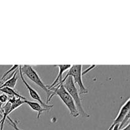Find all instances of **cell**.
<instances>
[{
	"label": "cell",
	"mask_w": 130,
	"mask_h": 130,
	"mask_svg": "<svg viewBox=\"0 0 130 130\" xmlns=\"http://www.w3.org/2000/svg\"><path fill=\"white\" fill-rule=\"evenodd\" d=\"M119 130H130V124H129V123L128 124H127V125L126 126L124 127V128H123V129H119Z\"/></svg>",
	"instance_id": "obj_14"
},
{
	"label": "cell",
	"mask_w": 130,
	"mask_h": 130,
	"mask_svg": "<svg viewBox=\"0 0 130 130\" xmlns=\"http://www.w3.org/2000/svg\"><path fill=\"white\" fill-rule=\"evenodd\" d=\"M129 102L130 99H128V100L126 101L125 103L122 105L121 108L117 117L116 118L115 120L113 121L112 124L110 125V126L109 127V128L107 130H112L117 124L120 125V124L122 123V121H123L124 118H125L126 116L127 115V114L129 112Z\"/></svg>",
	"instance_id": "obj_6"
},
{
	"label": "cell",
	"mask_w": 130,
	"mask_h": 130,
	"mask_svg": "<svg viewBox=\"0 0 130 130\" xmlns=\"http://www.w3.org/2000/svg\"><path fill=\"white\" fill-rule=\"evenodd\" d=\"M19 66H18V65H15V66H13L12 67H11V69H10V70H9V71H8L7 72H6V73L5 74L3 75V77H2V79H3L4 78H5V77H6V76H7L8 74L9 73H10V72H11V71H15V69H19Z\"/></svg>",
	"instance_id": "obj_13"
},
{
	"label": "cell",
	"mask_w": 130,
	"mask_h": 130,
	"mask_svg": "<svg viewBox=\"0 0 130 130\" xmlns=\"http://www.w3.org/2000/svg\"><path fill=\"white\" fill-rule=\"evenodd\" d=\"M9 100L8 96H7L5 94H1L0 95V103H1L2 104H6Z\"/></svg>",
	"instance_id": "obj_11"
},
{
	"label": "cell",
	"mask_w": 130,
	"mask_h": 130,
	"mask_svg": "<svg viewBox=\"0 0 130 130\" xmlns=\"http://www.w3.org/2000/svg\"><path fill=\"white\" fill-rule=\"evenodd\" d=\"M19 74H20V77H21L22 81H23V83H24V84L25 85V86H26L27 90L29 91V95H30V97H31L33 100H36V101L38 102L39 103V104H41V105L44 108L50 110V109H52V108L53 107V105H48V104H46V103H44V102L41 100L40 96H39V94L37 93V91H36L34 88H32L31 86H30V85L28 84V83L27 82L26 80H25V78H24V75H23L21 70H20V66H19Z\"/></svg>",
	"instance_id": "obj_5"
},
{
	"label": "cell",
	"mask_w": 130,
	"mask_h": 130,
	"mask_svg": "<svg viewBox=\"0 0 130 130\" xmlns=\"http://www.w3.org/2000/svg\"><path fill=\"white\" fill-rule=\"evenodd\" d=\"M82 65H73L67 71V74L64 77H63L62 81L59 83V85H62L64 81L67 79L68 77H71L73 79L74 84H77L79 88V94H87L88 93V90L85 88L82 79ZM53 90V89H52Z\"/></svg>",
	"instance_id": "obj_3"
},
{
	"label": "cell",
	"mask_w": 130,
	"mask_h": 130,
	"mask_svg": "<svg viewBox=\"0 0 130 130\" xmlns=\"http://www.w3.org/2000/svg\"><path fill=\"white\" fill-rule=\"evenodd\" d=\"M25 104H27L29 107H30V109L32 110H33L34 111H36L38 112V115H37V118L39 119V117H40L41 114L44 111H49V109H45V108L43 107L41 104H39V103L37 102H32V101H28V100H25L24 101Z\"/></svg>",
	"instance_id": "obj_8"
},
{
	"label": "cell",
	"mask_w": 130,
	"mask_h": 130,
	"mask_svg": "<svg viewBox=\"0 0 130 130\" xmlns=\"http://www.w3.org/2000/svg\"><path fill=\"white\" fill-rule=\"evenodd\" d=\"M20 68L22 72L23 75L24 74L25 76H26L30 81H32L34 83H35L36 85H38V86H39V87H40L42 90H44V91H45V93H46L47 95V102L46 104H48V99H50L51 95H52L53 91L50 90L49 89H48V86L44 85V83L42 81V80L41 79L39 75H38V73L36 72V71L31 66H29V65L20 66Z\"/></svg>",
	"instance_id": "obj_4"
},
{
	"label": "cell",
	"mask_w": 130,
	"mask_h": 130,
	"mask_svg": "<svg viewBox=\"0 0 130 130\" xmlns=\"http://www.w3.org/2000/svg\"><path fill=\"white\" fill-rule=\"evenodd\" d=\"M55 66L58 67V74L55 81L53 82V83L50 86H48V89L51 91H52V89L56 88L59 85V83L62 81V79H63V74L64 73L65 71L69 69L72 66L71 65H57V66Z\"/></svg>",
	"instance_id": "obj_7"
},
{
	"label": "cell",
	"mask_w": 130,
	"mask_h": 130,
	"mask_svg": "<svg viewBox=\"0 0 130 130\" xmlns=\"http://www.w3.org/2000/svg\"><path fill=\"white\" fill-rule=\"evenodd\" d=\"M119 124H117V125H116L112 130H119Z\"/></svg>",
	"instance_id": "obj_15"
},
{
	"label": "cell",
	"mask_w": 130,
	"mask_h": 130,
	"mask_svg": "<svg viewBox=\"0 0 130 130\" xmlns=\"http://www.w3.org/2000/svg\"><path fill=\"white\" fill-rule=\"evenodd\" d=\"M7 119H8V121H9L8 122H9V123H10V124H11V126H12L13 128L15 130H22V129H20V128H19V127L17 126V125L16 123H15V121H13L12 119H11V118H9V117H8Z\"/></svg>",
	"instance_id": "obj_12"
},
{
	"label": "cell",
	"mask_w": 130,
	"mask_h": 130,
	"mask_svg": "<svg viewBox=\"0 0 130 130\" xmlns=\"http://www.w3.org/2000/svg\"><path fill=\"white\" fill-rule=\"evenodd\" d=\"M62 85H63V87L66 89V91L68 92V93L71 95L72 99H73L77 110L79 113V115H81L84 118L90 117V115L83 109L82 103H81V98L79 96V92L76 88L72 77H67V79L64 81V83Z\"/></svg>",
	"instance_id": "obj_2"
},
{
	"label": "cell",
	"mask_w": 130,
	"mask_h": 130,
	"mask_svg": "<svg viewBox=\"0 0 130 130\" xmlns=\"http://www.w3.org/2000/svg\"><path fill=\"white\" fill-rule=\"evenodd\" d=\"M17 71H15V73H13V76H11L10 79H8L6 81H4V83L0 88L3 87H8L10 88L14 89L15 85H16L17 81L18 80L17 77Z\"/></svg>",
	"instance_id": "obj_10"
},
{
	"label": "cell",
	"mask_w": 130,
	"mask_h": 130,
	"mask_svg": "<svg viewBox=\"0 0 130 130\" xmlns=\"http://www.w3.org/2000/svg\"><path fill=\"white\" fill-rule=\"evenodd\" d=\"M52 91H53V93H52V95H51L50 99H48V103L54 95H57V96H59V98L63 102V104L66 105L69 111L70 115L72 116L74 118H77L79 116V113L77 110L73 99H72L71 95L68 93V92L66 91V90L63 87V85H59L57 87L52 90Z\"/></svg>",
	"instance_id": "obj_1"
},
{
	"label": "cell",
	"mask_w": 130,
	"mask_h": 130,
	"mask_svg": "<svg viewBox=\"0 0 130 130\" xmlns=\"http://www.w3.org/2000/svg\"><path fill=\"white\" fill-rule=\"evenodd\" d=\"M0 91L3 93V94H5L7 96H10L11 97H15L17 99H20L22 100H25L26 99L24 96H21L19 93L17 92L16 91L14 90V89L10 88L8 87H3L0 88Z\"/></svg>",
	"instance_id": "obj_9"
},
{
	"label": "cell",
	"mask_w": 130,
	"mask_h": 130,
	"mask_svg": "<svg viewBox=\"0 0 130 130\" xmlns=\"http://www.w3.org/2000/svg\"><path fill=\"white\" fill-rule=\"evenodd\" d=\"M2 106H3V104H1V103H0V115H1V114L2 113V112H1V109H2Z\"/></svg>",
	"instance_id": "obj_16"
}]
</instances>
